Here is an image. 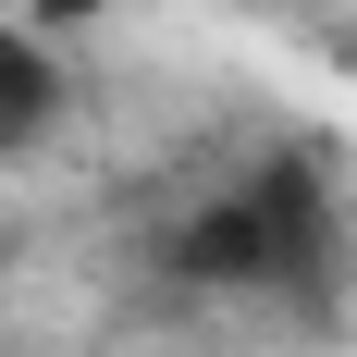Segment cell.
<instances>
[{
	"label": "cell",
	"mask_w": 357,
	"mask_h": 357,
	"mask_svg": "<svg viewBox=\"0 0 357 357\" xmlns=\"http://www.w3.org/2000/svg\"><path fill=\"white\" fill-rule=\"evenodd\" d=\"M333 259H345V210L308 160H259L247 185H222L173 234V271L210 296H321Z\"/></svg>",
	"instance_id": "1"
},
{
	"label": "cell",
	"mask_w": 357,
	"mask_h": 357,
	"mask_svg": "<svg viewBox=\"0 0 357 357\" xmlns=\"http://www.w3.org/2000/svg\"><path fill=\"white\" fill-rule=\"evenodd\" d=\"M50 123H62V62H50V37L0 25V160H25Z\"/></svg>",
	"instance_id": "2"
},
{
	"label": "cell",
	"mask_w": 357,
	"mask_h": 357,
	"mask_svg": "<svg viewBox=\"0 0 357 357\" xmlns=\"http://www.w3.org/2000/svg\"><path fill=\"white\" fill-rule=\"evenodd\" d=\"M86 13H111V0H25V25H86Z\"/></svg>",
	"instance_id": "3"
}]
</instances>
